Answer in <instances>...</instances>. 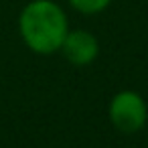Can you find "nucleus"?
Wrapping results in <instances>:
<instances>
[{
	"mask_svg": "<svg viewBox=\"0 0 148 148\" xmlns=\"http://www.w3.org/2000/svg\"><path fill=\"white\" fill-rule=\"evenodd\" d=\"M21 37L27 47L39 55H51L61 49L65 35L69 33L67 16L53 0H33L18 18Z\"/></svg>",
	"mask_w": 148,
	"mask_h": 148,
	"instance_id": "f257e3e1",
	"label": "nucleus"
},
{
	"mask_svg": "<svg viewBox=\"0 0 148 148\" xmlns=\"http://www.w3.org/2000/svg\"><path fill=\"white\" fill-rule=\"evenodd\" d=\"M59 51L73 65H89L99 53V43L87 31H69Z\"/></svg>",
	"mask_w": 148,
	"mask_h": 148,
	"instance_id": "7ed1b4c3",
	"label": "nucleus"
},
{
	"mask_svg": "<svg viewBox=\"0 0 148 148\" xmlns=\"http://www.w3.org/2000/svg\"><path fill=\"white\" fill-rule=\"evenodd\" d=\"M110 122L122 134H136L146 126L148 108L140 93L132 89H124L116 93L110 101Z\"/></svg>",
	"mask_w": 148,
	"mask_h": 148,
	"instance_id": "f03ea898",
	"label": "nucleus"
},
{
	"mask_svg": "<svg viewBox=\"0 0 148 148\" xmlns=\"http://www.w3.org/2000/svg\"><path fill=\"white\" fill-rule=\"evenodd\" d=\"M71 6L83 14H95V12H101L103 8H108V4L112 0H69Z\"/></svg>",
	"mask_w": 148,
	"mask_h": 148,
	"instance_id": "20e7f679",
	"label": "nucleus"
}]
</instances>
